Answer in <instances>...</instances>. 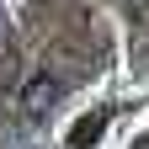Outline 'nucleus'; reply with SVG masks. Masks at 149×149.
Here are the masks:
<instances>
[{
	"label": "nucleus",
	"instance_id": "obj_1",
	"mask_svg": "<svg viewBox=\"0 0 149 149\" xmlns=\"http://www.w3.org/2000/svg\"><path fill=\"white\" fill-rule=\"evenodd\" d=\"M59 96H64V85L53 80L48 69H43V74H27V85H22V112H27V117H43V112L59 107Z\"/></svg>",
	"mask_w": 149,
	"mask_h": 149
},
{
	"label": "nucleus",
	"instance_id": "obj_2",
	"mask_svg": "<svg viewBox=\"0 0 149 149\" xmlns=\"http://www.w3.org/2000/svg\"><path fill=\"white\" fill-rule=\"evenodd\" d=\"M96 133H101V117H91V123H80V128H74V144H91Z\"/></svg>",
	"mask_w": 149,
	"mask_h": 149
},
{
	"label": "nucleus",
	"instance_id": "obj_3",
	"mask_svg": "<svg viewBox=\"0 0 149 149\" xmlns=\"http://www.w3.org/2000/svg\"><path fill=\"white\" fill-rule=\"evenodd\" d=\"M0 149H37V144H0Z\"/></svg>",
	"mask_w": 149,
	"mask_h": 149
},
{
	"label": "nucleus",
	"instance_id": "obj_4",
	"mask_svg": "<svg viewBox=\"0 0 149 149\" xmlns=\"http://www.w3.org/2000/svg\"><path fill=\"white\" fill-rule=\"evenodd\" d=\"M133 149H149V133H144V139H139V144H133Z\"/></svg>",
	"mask_w": 149,
	"mask_h": 149
}]
</instances>
